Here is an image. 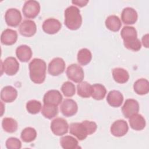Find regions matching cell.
Wrapping results in <instances>:
<instances>
[{"label": "cell", "mask_w": 149, "mask_h": 149, "mask_svg": "<svg viewBox=\"0 0 149 149\" xmlns=\"http://www.w3.org/2000/svg\"><path fill=\"white\" fill-rule=\"evenodd\" d=\"M17 40V33L16 31L6 29L3 31L1 36V42L6 45H12L14 44Z\"/></svg>", "instance_id": "cell-18"}, {"label": "cell", "mask_w": 149, "mask_h": 149, "mask_svg": "<svg viewBox=\"0 0 149 149\" xmlns=\"http://www.w3.org/2000/svg\"><path fill=\"white\" fill-rule=\"evenodd\" d=\"M77 92L82 98H89L91 94V85L87 81H81L77 86Z\"/></svg>", "instance_id": "cell-31"}, {"label": "cell", "mask_w": 149, "mask_h": 149, "mask_svg": "<svg viewBox=\"0 0 149 149\" xmlns=\"http://www.w3.org/2000/svg\"><path fill=\"white\" fill-rule=\"evenodd\" d=\"M5 144L8 149H20L22 147L20 140L16 137L8 138L6 141Z\"/></svg>", "instance_id": "cell-35"}, {"label": "cell", "mask_w": 149, "mask_h": 149, "mask_svg": "<svg viewBox=\"0 0 149 149\" xmlns=\"http://www.w3.org/2000/svg\"><path fill=\"white\" fill-rule=\"evenodd\" d=\"M17 96V91L11 86H6L4 87L1 91V98L5 102H12L14 101Z\"/></svg>", "instance_id": "cell-19"}, {"label": "cell", "mask_w": 149, "mask_h": 149, "mask_svg": "<svg viewBox=\"0 0 149 149\" xmlns=\"http://www.w3.org/2000/svg\"><path fill=\"white\" fill-rule=\"evenodd\" d=\"M66 73L68 79L74 83H79L81 82L84 77L83 68L76 63L70 65L68 67Z\"/></svg>", "instance_id": "cell-6"}, {"label": "cell", "mask_w": 149, "mask_h": 149, "mask_svg": "<svg viewBox=\"0 0 149 149\" xmlns=\"http://www.w3.org/2000/svg\"><path fill=\"white\" fill-rule=\"evenodd\" d=\"M19 31L21 35L30 37L35 34L37 31V26L35 22L31 20H24L20 24Z\"/></svg>", "instance_id": "cell-14"}, {"label": "cell", "mask_w": 149, "mask_h": 149, "mask_svg": "<svg viewBox=\"0 0 149 149\" xmlns=\"http://www.w3.org/2000/svg\"><path fill=\"white\" fill-rule=\"evenodd\" d=\"M61 22L54 18L47 19L42 23V28L43 31L48 34H54L58 33L61 29Z\"/></svg>", "instance_id": "cell-15"}, {"label": "cell", "mask_w": 149, "mask_h": 149, "mask_svg": "<svg viewBox=\"0 0 149 149\" xmlns=\"http://www.w3.org/2000/svg\"><path fill=\"white\" fill-rule=\"evenodd\" d=\"M61 90L65 97H71L75 94L76 88L74 84L69 81L64 82L61 88Z\"/></svg>", "instance_id": "cell-33"}, {"label": "cell", "mask_w": 149, "mask_h": 149, "mask_svg": "<svg viewBox=\"0 0 149 149\" xmlns=\"http://www.w3.org/2000/svg\"><path fill=\"white\" fill-rule=\"evenodd\" d=\"M60 145L64 149H76L80 148L78 141L71 136H65L60 139Z\"/></svg>", "instance_id": "cell-26"}, {"label": "cell", "mask_w": 149, "mask_h": 149, "mask_svg": "<svg viewBox=\"0 0 149 149\" xmlns=\"http://www.w3.org/2000/svg\"><path fill=\"white\" fill-rule=\"evenodd\" d=\"M51 130L56 136H62L68 132L69 125L67 121L62 118H56L51 123Z\"/></svg>", "instance_id": "cell-8"}, {"label": "cell", "mask_w": 149, "mask_h": 149, "mask_svg": "<svg viewBox=\"0 0 149 149\" xmlns=\"http://www.w3.org/2000/svg\"><path fill=\"white\" fill-rule=\"evenodd\" d=\"M41 113L45 118L51 119L58 113V106L52 104H44L41 109Z\"/></svg>", "instance_id": "cell-29"}, {"label": "cell", "mask_w": 149, "mask_h": 149, "mask_svg": "<svg viewBox=\"0 0 149 149\" xmlns=\"http://www.w3.org/2000/svg\"><path fill=\"white\" fill-rule=\"evenodd\" d=\"M2 126L5 132L12 133L17 130L18 125L15 119L12 118H4L2 121Z\"/></svg>", "instance_id": "cell-30"}, {"label": "cell", "mask_w": 149, "mask_h": 149, "mask_svg": "<svg viewBox=\"0 0 149 149\" xmlns=\"http://www.w3.org/2000/svg\"><path fill=\"white\" fill-rule=\"evenodd\" d=\"M134 92L139 95L147 94L149 91V82L146 79H139L133 84Z\"/></svg>", "instance_id": "cell-24"}, {"label": "cell", "mask_w": 149, "mask_h": 149, "mask_svg": "<svg viewBox=\"0 0 149 149\" xmlns=\"http://www.w3.org/2000/svg\"><path fill=\"white\" fill-rule=\"evenodd\" d=\"M19 69V63L14 57H7L3 62L1 61L2 74L3 71L8 76H13L17 73Z\"/></svg>", "instance_id": "cell-7"}, {"label": "cell", "mask_w": 149, "mask_h": 149, "mask_svg": "<svg viewBox=\"0 0 149 149\" xmlns=\"http://www.w3.org/2000/svg\"><path fill=\"white\" fill-rule=\"evenodd\" d=\"M105 24L108 29L113 32L118 31L122 26L120 19L116 15H110L107 17Z\"/></svg>", "instance_id": "cell-25"}, {"label": "cell", "mask_w": 149, "mask_h": 149, "mask_svg": "<svg viewBox=\"0 0 149 149\" xmlns=\"http://www.w3.org/2000/svg\"><path fill=\"white\" fill-rule=\"evenodd\" d=\"M112 76L114 80L118 83H126L129 79L128 72L122 68H116L112 70Z\"/></svg>", "instance_id": "cell-23"}, {"label": "cell", "mask_w": 149, "mask_h": 149, "mask_svg": "<svg viewBox=\"0 0 149 149\" xmlns=\"http://www.w3.org/2000/svg\"><path fill=\"white\" fill-rule=\"evenodd\" d=\"M26 108L29 113L31 114H37L40 111L42 108V105L40 101L32 100L29 101L26 103Z\"/></svg>", "instance_id": "cell-34"}, {"label": "cell", "mask_w": 149, "mask_h": 149, "mask_svg": "<svg viewBox=\"0 0 149 149\" xmlns=\"http://www.w3.org/2000/svg\"><path fill=\"white\" fill-rule=\"evenodd\" d=\"M65 69L64 60L59 57L54 58L48 64V72L53 76H57L62 74Z\"/></svg>", "instance_id": "cell-10"}, {"label": "cell", "mask_w": 149, "mask_h": 149, "mask_svg": "<svg viewBox=\"0 0 149 149\" xmlns=\"http://www.w3.org/2000/svg\"><path fill=\"white\" fill-rule=\"evenodd\" d=\"M139 111V102L134 99H127L122 107L123 115L126 118H129L132 115L138 113Z\"/></svg>", "instance_id": "cell-13"}, {"label": "cell", "mask_w": 149, "mask_h": 149, "mask_svg": "<svg viewBox=\"0 0 149 149\" xmlns=\"http://www.w3.org/2000/svg\"><path fill=\"white\" fill-rule=\"evenodd\" d=\"M88 2V0H73L72 1V3L79 7H83L85 6Z\"/></svg>", "instance_id": "cell-36"}, {"label": "cell", "mask_w": 149, "mask_h": 149, "mask_svg": "<svg viewBox=\"0 0 149 149\" xmlns=\"http://www.w3.org/2000/svg\"><path fill=\"white\" fill-rule=\"evenodd\" d=\"M30 77L36 84L42 83L46 77L47 65L45 62L40 58L33 59L29 65Z\"/></svg>", "instance_id": "cell-2"}, {"label": "cell", "mask_w": 149, "mask_h": 149, "mask_svg": "<svg viewBox=\"0 0 149 149\" xmlns=\"http://www.w3.org/2000/svg\"><path fill=\"white\" fill-rule=\"evenodd\" d=\"M107 101L110 106L118 108L122 105L123 101V96L120 91L113 90L110 91L108 94Z\"/></svg>", "instance_id": "cell-20"}, {"label": "cell", "mask_w": 149, "mask_h": 149, "mask_svg": "<svg viewBox=\"0 0 149 149\" xmlns=\"http://www.w3.org/2000/svg\"><path fill=\"white\" fill-rule=\"evenodd\" d=\"M37 137V132L35 129L27 127L24 128L21 132L20 137L25 143H30L34 141Z\"/></svg>", "instance_id": "cell-32"}, {"label": "cell", "mask_w": 149, "mask_h": 149, "mask_svg": "<svg viewBox=\"0 0 149 149\" xmlns=\"http://www.w3.org/2000/svg\"><path fill=\"white\" fill-rule=\"evenodd\" d=\"M65 25L71 30L79 29L82 24V17L80 10L74 6L68 7L64 12Z\"/></svg>", "instance_id": "cell-4"}, {"label": "cell", "mask_w": 149, "mask_h": 149, "mask_svg": "<svg viewBox=\"0 0 149 149\" xmlns=\"http://www.w3.org/2000/svg\"><path fill=\"white\" fill-rule=\"evenodd\" d=\"M129 119L131 128L135 130H141L146 126V120L144 118L138 113L132 115Z\"/></svg>", "instance_id": "cell-22"}, {"label": "cell", "mask_w": 149, "mask_h": 149, "mask_svg": "<svg viewBox=\"0 0 149 149\" xmlns=\"http://www.w3.org/2000/svg\"><path fill=\"white\" fill-rule=\"evenodd\" d=\"M97 129V125L94 122L84 120L81 123H72L69 126V132L81 141L86 139L88 135L95 133Z\"/></svg>", "instance_id": "cell-1"}, {"label": "cell", "mask_w": 149, "mask_h": 149, "mask_svg": "<svg viewBox=\"0 0 149 149\" xmlns=\"http://www.w3.org/2000/svg\"><path fill=\"white\" fill-rule=\"evenodd\" d=\"M142 44L146 47H148V34H146L142 37Z\"/></svg>", "instance_id": "cell-37"}, {"label": "cell", "mask_w": 149, "mask_h": 149, "mask_svg": "<svg viewBox=\"0 0 149 149\" xmlns=\"http://www.w3.org/2000/svg\"><path fill=\"white\" fill-rule=\"evenodd\" d=\"M137 13L136 10L131 7L125 8L121 13V19L125 24H133L137 20Z\"/></svg>", "instance_id": "cell-17"}, {"label": "cell", "mask_w": 149, "mask_h": 149, "mask_svg": "<svg viewBox=\"0 0 149 149\" xmlns=\"http://www.w3.org/2000/svg\"><path fill=\"white\" fill-rule=\"evenodd\" d=\"M92 59V54L87 48H82L77 53V59L78 63L83 66L88 64Z\"/></svg>", "instance_id": "cell-28"}, {"label": "cell", "mask_w": 149, "mask_h": 149, "mask_svg": "<svg viewBox=\"0 0 149 149\" xmlns=\"http://www.w3.org/2000/svg\"><path fill=\"white\" fill-rule=\"evenodd\" d=\"M107 94L105 86L101 84H94L91 85V96L96 100H102Z\"/></svg>", "instance_id": "cell-27"}, {"label": "cell", "mask_w": 149, "mask_h": 149, "mask_svg": "<svg viewBox=\"0 0 149 149\" xmlns=\"http://www.w3.org/2000/svg\"><path fill=\"white\" fill-rule=\"evenodd\" d=\"M62 95L57 90H50L44 95L43 102L44 104H52L58 106L62 102Z\"/></svg>", "instance_id": "cell-16"}, {"label": "cell", "mask_w": 149, "mask_h": 149, "mask_svg": "<svg viewBox=\"0 0 149 149\" xmlns=\"http://www.w3.org/2000/svg\"><path fill=\"white\" fill-rule=\"evenodd\" d=\"M60 110L63 115L66 117H70L77 113L78 106L73 100L65 99L61 105Z\"/></svg>", "instance_id": "cell-11"}, {"label": "cell", "mask_w": 149, "mask_h": 149, "mask_svg": "<svg viewBox=\"0 0 149 149\" xmlns=\"http://www.w3.org/2000/svg\"><path fill=\"white\" fill-rule=\"evenodd\" d=\"M129 126L126 121L123 119H119L115 121L111 125L110 131L111 134L115 137H122L128 132Z\"/></svg>", "instance_id": "cell-12"}, {"label": "cell", "mask_w": 149, "mask_h": 149, "mask_svg": "<svg viewBox=\"0 0 149 149\" xmlns=\"http://www.w3.org/2000/svg\"><path fill=\"white\" fill-rule=\"evenodd\" d=\"M17 58L22 62H28L31 58L33 52L31 48L27 45H21L16 49Z\"/></svg>", "instance_id": "cell-21"}, {"label": "cell", "mask_w": 149, "mask_h": 149, "mask_svg": "<svg viewBox=\"0 0 149 149\" xmlns=\"http://www.w3.org/2000/svg\"><path fill=\"white\" fill-rule=\"evenodd\" d=\"M40 11L39 2L34 0H29L25 2L22 8L23 15L28 19H34L38 16Z\"/></svg>", "instance_id": "cell-5"}, {"label": "cell", "mask_w": 149, "mask_h": 149, "mask_svg": "<svg viewBox=\"0 0 149 149\" xmlns=\"http://www.w3.org/2000/svg\"><path fill=\"white\" fill-rule=\"evenodd\" d=\"M22 19V15L18 9L16 8L8 9L5 14V20L8 26L17 27L20 23Z\"/></svg>", "instance_id": "cell-9"}, {"label": "cell", "mask_w": 149, "mask_h": 149, "mask_svg": "<svg viewBox=\"0 0 149 149\" xmlns=\"http://www.w3.org/2000/svg\"><path fill=\"white\" fill-rule=\"evenodd\" d=\"M120 36L123 40V44L128 49L138 51L141 48V44L137 38L136 29L132 26H124L121 30Z\"/></svg>", "instance_id": "cell-3"}]
</instances>
